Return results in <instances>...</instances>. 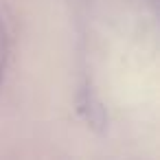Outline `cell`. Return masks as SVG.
<instances>
[{
  "label": "cell",
  "mask_w": 160,
  "mask_h": 160,
  "mask_svg": "<svg viewBox=\"0 0 160 160\" xmlns=\"http://www.w3.org/2000/svg\"><path fill=\"white\" fill-rule=\"evenodd\" d=\"M5 66H7V31L2 20H0V81H2V75H5Z\"/></svg>",
  "instance_id": "1"
}]
</instances>
